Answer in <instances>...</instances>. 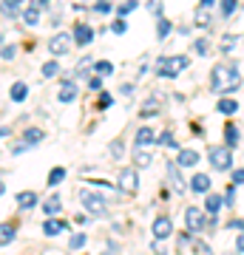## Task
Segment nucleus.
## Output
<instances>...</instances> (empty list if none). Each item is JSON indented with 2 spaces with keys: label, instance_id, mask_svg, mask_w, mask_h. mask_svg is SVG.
I'll return each instance as SVG.
<instances>
[{
  "label": "nucleus",
  "instance_id": "obj_1",
  "mask_svg": "<svg viewBox=\"0 0 244 255\" xmlns=\"http://www.w3.org/2000/svg\"><path fill=\"white\" fill-rule=\"evenodd\" d=\"M210 85L216 94H227V91H236L242 85V74L236 65H216L210 71Z\"/></svg>",
  "mask_w": 244,
  "mask_h": 255
},
{
  "label": "nucleus",
  "instance_id": "obj_2",
  "mask_svg": "<svg viewBox=\"0 0 244 255\" xmlns=\"http://www.w3.org/2000/svg\"><path fill=\"white\" fill-rule=\"evenodd\" d=\"M188 57L185 54H176V57H162L159 63H156V74L159 77H179L185 68H188Z\"/></svg>",
  "mask_w": 244,
  "mask_h": 255
},
{
  "label": "nucleus",
  "instance_id": "obj_3",
  "mask_svg": "<svg viewBox=\"0 0 244 255\" xmlns=\"http://www.w3.org/2000/svg\"><path fill=\"white\" fill-rule=\"evenodd\" d=\"M210 164H213V167H216V170H222V173H225V170H230V167H233V156H230V147H210Z\"/></svg>",
  "mask_w": 244,
  "mask_h": 255
},
{
  "label": "nucleus",
  "instance_id": "obj_4",
  "mask_svg": "<svg viewBox=\"0 0 244 255\" xmlns=\"http://www.w3.org/2000/svg\"><path fill=\"white\" fill-rule=\"evenodd\" d=\"M80 201L91 216H105V199L102 196H97V193H91V190H80Z\"/></svg>",
  "mask_w": 244,
  "mask_h": 255
},
{
  "label": "nucleus",
  "instance_id": "obj_5",
  "mask_svg": "<svg viewBox=\"0 0 244 255\" xmlns=\"http://www.w3.org/2000/svg\"><path fill=\"white\" fill-rule=\"evenodd\" d=\"M71 43H74V37L68 34V31H60V34H54L51 40H48V51L51 54H65V51H71Z\"/></svg>",
  "mask_w": 244,
  "mask_h": 255
},
{
  "label": "nucleus",
  "instance_id": "obj_6",
  "mask_svg": "<svg viewBox=\"0 0 244 255\" xmlns=\"http://www.w3.org/2000/svg\"><path fill=\"white\" fill-rule=\"evenodd\" d=\"M119 187H122L125 193H136V187H139V176H136L134 167L119 170Z\"/></svg>",
  "mask_w": 244,
  "mask_h": 255
},
{
  "label": "nucleus",
  "instance_id": "obj_7",
  "mask_svg": "<svg viewBox=\"0 0 244 255\" xmlns=\"http://www.w3.org/2000/svg\"><path fill=\"white\" fill-rule=\"evenodd\" d=\"M171 236H173V221L168 216H159L154 221V238L156 241H165V238H171Z\"/></svg>",
  "mask_w": 244,
  "mask_h": 255
},
{
  "label": "nucleus",
  "instance_id": "obj_8",
  "mask_svg": "<svg viewBox=\"0 0 244 255\" xmlns=\"http://www.w3.org/2000/svg\"><path fill=\"white\" fill-rule=\"evenodd\" d=\"M185 221H188V230H190V233H199V230L205 227V216H202L199 207H188V213H185Z\"/></svg>",
  "mask_w": 244,
  "mask_h": 255
},
{
  "label": "nucleus",
  "instance_id": "obj_9",
  "mask_svg": "<svg viewBox=\"0 0 244 255\" xmlns=\"http://www.w3.org/2000/svg\"><path fill=\"white\" fill-rule=\"evenodd\" d=\"M196 162H199V150H193V147H182L179 156H176L179 167H196Z\"/></svg>",
  "mask_w": 244,
  "mask_h": 255
},
{
  "label": "nucleus",
  "instance_id": "obj_10",
  "mask_svg": "<svg viewBox=\"0 0 244 255\" xmlns=\"http://www.w3.org/2000/svg\"><path fill=\"white\" fill-rule=\"evenodd\" d=\"M65 227H68L65 221L54 219V216H48V219H45V224H43V233H45L48 238H54V236H60V233H63Z\"/></svg>",
  "mask_w": 244,
  "mask_h": 255
},
{
  "label": "nucleus",
  "instance_id": "obj_11",
  "mask_svg": "<svg viewBox=\"0 0 244 255\" xmlns=\"http://www.w3.org/2000/svg\"><path fill=\"white\" fill-rule=\"evenodd\" d=\"M74 43H77V46H88L91 40H94V31H91V26H74Z\"/></svg>",
  "mask_w": 244,
  "mask_h": 255
},
{
  "label": "nucleus",
  "instance_id": "obj_12",
  "mask_svg": "<svg viewBox=\"0 0 244 255\" xmlns=\"http://www.w3.org/2000/svg\"><path fill=\"white\" fill-rule=\"evenodd\" d=\"M168 179H171V184H173V193H185V182H182L179 164L168 162Z\"/></svg>",
  "mask_w": 244,
  "mask_h": 255
},
{
  "label": "nucleus",
  "instance_id": "obj_13",
  "mask_svg": "<svg viewBox=\"0 0 244 255\" xmlns=\"http://www.w3.org/2000/svg\"><path fill=\"white\" fill-rule=\"evenodd\" d=\"M156 142V133L151 128H139L136 130V147H151Z\"/></svg>",
  "mask_w": 244,
  "mask_h": 255
},
{
  "label": "nucleus",
  "instance_id": "obj_14",
  "mask_svg": "<svg viewBox=\"0 0 244 255\" xmlns=\"http://www.w3.org/2000/svg\"><path fill=\"white\" fill-rule=\"evenodd\" d=\"M14 236H17V227H14L11 221H3V224H0V247L11 244V241H14Z\"/></svg>",
  "mask_w": 244,
  "mask_h": 255
},
{
  "label": "nucleus",
  "instance_id": "obj_15",
  "mask_svg": "<svg viewBox=\"0 0 244 255\" xmlns=\"http://www.w3.org/2000/svg\"><path fill=\"white\" fill-rule=\"evenodd\" d=\"M190 190H193V193H208L210 190V176L196 173L193 179H190Z\"/></svg>",
  "mask_w": 244,
  "mask_h": 255
},
{
  "label": "nucleus",
  "instance_id": "obj_16",
  "mask_svg": "<svg viewBox=\"0 0 244 255\" xmlns=\"http://www.w3.org/2000/svg\"><path fill=\"white\" fill-rule=\"evenodd\" d=\"M74 97H77V85H74V82H63L60 91H57V100L60 102H74Z\"/></svg>",
  "mask_w": 244,
  "mask_h": 255
},
{
  "label": "nucleus",
  "instance_id": "obj_17",
  "mask_svg": "<svg viewBox=\"0 0 244 255\" xmlns=\"http://www.w3.org/2000/svg\"><path fill=\"white\" fill-rule=\"evenodd\" d=\"M236 46H242V37H236V34H227L219 40V51H225V54L236 51Z\"/></svg>",
  "mask_w": 244,
  "mask_h": 255
},
{
  "label": "nucleus",
  "instance_id": "obj_18",
  "mask_svg": "<svg viewBox=\"0 0 244 255\" xmlns=\"http://www.w3.org/2000/svg\"><path fill=\"white\" fill-rule=\"evenodd\" d=\"M222 204H225V199L222 196H216V193L208 190V201H205V210H208L210 216H216L219 210H222Z\"/></svg>",
  "mask_w": 244,
  "mask_h": 255
},
{
  "label": "nucleus",
  "instance_id": "obj_19",
  "mask_svg": "<svg viewBox=\"0 0 244 255\" xmlns=\"http://www.w3.org/2000/svg\"><path fill=\"white\" fill-rule=\"evenodd\" d=\"M17 207H23V210H28V207H37V193H31V190H23V193H17Z\"/></svg>",
  "mask_w": 244,
  "mask_h": 255
},
{
  "label": "nucleus",
  "instance_id": "obj_20",
  "mask_svg": "<svg viewBox=\"0 0 244 255\" xmlns=\"http://www.w3.org/2000/svg\"><path fill=\"white\" fill-rule=\"evenodd\" d=\"M40 139H43V130H40V128H28L26 133H23V145H26V147L40 145Z\"/></svg>",
  "mask_w": 244,
  "mask_h": 255
},
{
  "label": "nucleus",
  "instance_id": "obj_21",
  "mask_svg": "<svg viewBox=\"0 0 244 255\" xmlns=\"http://www.w3.org/2000/svg\"><path fill=\"white\" fill-rule=\"evenodd\" d=\"M134 162H136V167H148V164H151V150L134 145Z\"/></svg>",
  "mask_w": 244,
  "mask_h": 255
},
{
  "label": "nucleus",
  "instance_id": "obj_22",
  "mask_svg": "<svg viewBox=\"0 0 244 255\" xmlns=\"http://www.w3.org/2000/svg\"><path fill=\"white\" fill-rule=\"evenodd\" d=\"M63 210V204H60V196H51V199H45V204H43V213L45 216H57Z\"/></svg>",
  "mask_w": 244,
  "mask_h": 255
},
{
  "label": "nucleus",
  "instance_id": "obj_23",
  "mask_svg": "<svg viewBox=\"0 0 244 255\" xmlns=\"http://www.w3.org/2000/svg\"><path fill=\"white\" fill-rule=\"evenodd\" d=\"M23 20H26V26H37L40 23V6H28L23 11Z\"/></svg>",
  "mask_w": 244,
  "mask_h": 255
},
{
  "label": "nucleus",
  "instance_id": "obj_24",
  "mask_svg": "<svg viewBox=\"0 0 244 255\" xmlns=\"http://www.w3.org/2000/svg\"><path fill=\"white\" fill-rule=\"evenodd\" d=\"M26 94H28L26 82H14V85H11V94H9V97H11L14 102H23V100H26Z\"/></svg>",
  "mask_w": 244,
  "mask_h": 255
},
{
  "label": "nucleus",
  "instance_id": "obj_25",
  "mask_svg": "<svg viewBox=\"0 0 244 255\" xmlns=\"http://www.w3.org/2000/svg\"><path fill=\"white\" fill-rule=\"evenodd\" d=\"M225 139H227V147H236V145H239V130H236L233 122H227V128H225Z\"/></svg>",
  "mask_w": 244,
  "mask_h": 255
},
{
  "label": "nucleus",
  "instance_id": "obj_26",
  "mask_svg": "<svg viewBox=\"0 0 244 255\" xmlns=\"http://www.w3.org/2000/svg\"><path fill=\"white\" fill-rule=\"evenodd\" d=\"M63 179H65V167H51V173H48V187H57Z\"/></svg>",
  "mask_w": 244,
  "mask_h": 255
},
{
  "label": "nucleus",
  "instance_id": "obj_27",
  "mask_svg": "<svg viewBox=\"0 0 244 255\" xmlns=\"http://www.w3.org/2000/svg\"><path fill=\"white\" fill-rule=\"evenodd\" d=\"M196 26H202V28L210 26V11H208V6H199V9H196Z\"/></svg>",
  "mask_w": 244,
  "mask_h": 255
},
{
  "label": "nucleus",
  "instance_id": "obj_28",
  "mask_svg": "<svg viewBox=\"0 0 244 255\" xmlns=\"http://www.w3.org/2000/svg\"><path fill=\"white\" fill-rule=\"evenodd\" d=\"M219 111L230 117V114H236V111H239V102H236V100H219Z\"/></svg>",
  "mask_w": 244,
  "mask_h": 255
},
{
  "label": "nucleus",
  "instance_id": "obj_29",
  "mask_svg": "<svg viewBox=\"0 0 244 255\" xmlns=\"http://www.w3.org/2000/svg\"><path fill=\"white\" fill-rule=\"evenodd\" d=\"M17 6H20V3H14V0H3L0 11H3L6 17H17Z\"/></svg>",
  "mask_w": 244,
  "mask_h": 255
},
{
  "label": "nucleus",
  "instance_id": "obj_30",
  "mask_svg": "<svg viewBox=\"0 0 244 255\" xmlns=\"http://www.w3.org/2000/svg\"><path fill=\"white\" fill-rule=\"evenodd\" d=\"M94 71L100 74V77H108V74H114V65H111L108 60H102V63H97V65H94Z\"/></svg>",
  "mask_w": 244,
  "mask_h": 255
},
{
  "label": "nucleus",
  "instance_id": "obj_31",
  "mask_svg": "<svg viewBox=\"0 0 244 255\" xmlns=\"http://www.w3.org/2000/svg\"><path fill=\"white\" fill-rule=\"evenodd\" d=\"M85 241H88V238H85V233H74L71 241H68V247H71V250H80V247H85Z\"/></svg>",
  "mask_w": 244,
  "mask_h": 255
},
{
  "label": "nucleus",
  "instance_id": "obj_32",
  "mask_svg": "<svg viewBox=\"0 0 244 255\" xmlns=\"http://www.w3.org/2000/svg\"><path fill=\"white\" fill-rule=\"evenodd\" d=\"M156 34H159V40H165V37L171 34V23H168V20H159V26H156Z\"/></svg>",
  "mask_w": 244,
  "mask_h": 255
},
{
  "label": "nucleus",
  "instance_id": "obj_33",
  "mask_svg": "<svg viewBox=\"0 0 244 255\" xmlns=\"http://www.w3.org/2000/svg\"><path fill=\"white\" fill-rule=\"evenodd\" d=\"M57 71H60V65H57L54 60H51V63H45V65H43V77H45V80H51V77H54Z\"/></svg>",
  "mask_w": 244,
  "mask_h": 255
},
{
  "label": "nucleus",
  "instance_id": "obj_34",
  "mask_svg": "<svg viewBox=\"0 0 244 255\" xmlns=\"http://www.w3.org/2000/svg\"><path fill=\"white\" fill-rule=\"evenodd\" d=\"M136 9V0H128V3H119V17H125V14H131V11Z\"/></svg>",
  "mask_w": 244,
  "mask_h": 255
},
{
  "label": "nucleus",
  "instance_id": "obj_35",
  "mask_svg": "<svg viewBox=\"0 0 244 255\" xmlns=\"http://www.w3.org/2000/svg\"><path fill=\"white\" fill-rule=\"evenodd\" d=\"M236 6H239L236 0H222V14H225V17H230V14L236 11Z\"/></svg>",
  "mask_w": 244,
  "mask_h": 255
},
{
  "label": "nucleus",
  "instance_id": "obj_36",
  "mask_svg": "<svg viewBox=\"0 0 244 255\" xmlns=\"http://www.w3.org/2000/svg\"><path fill=\"white\" fill-rule=\"evenodd\" d=\"M193 48H196V54H199V57H205L210 51V43H208V40H196V43H193Z\"/></svg>",
  "mask_w": 244,
  "mask_h": 255
},
{
  "label": "nucleus",
  "instance_id": "obj_37",
  "mask_svg": "<svg viewBox=\"0 0 244 255\" xmlns=\"http://www.w3.org/2000/svg\"><path fill=\"white\" fill-rule=\"evenodd\" d=\"M190 247H193V253H202V255L210 253V247L205 244V241H199V238H193V241H190Z\"/></svg>",
  "mask_w": 244,
  "mask_h": 255
},
{
  "label": "nucleus",
  "instance_id": "obj_38",
  "mask_svg": "<svg viewBox=\"0 0 244 255\" xmlns=\"http://www.w3.org/2000/svg\"><path fill=\"white\" fill-rule=\"evenodd\" d=\"M94 11H97V14H108L111 11V0H100V3L94 6Z\"/></svg>",
  "mask_w": 244,
  "mask_h": 255
},
{
  "label": "nucleus",
  "instance_id": "obj_39",
  "mask_svg": "<svg viewBox=\"0 0 244 255\" xmlns=\"http://www.w3.org/2000/svg\"><path fill=\"white\" fill-rule=\"evenodd\" d=\"M159 142H162L165 147H179V145H176V139H173V133H162V139H159Z\"/></svg>",
  "mask_w": 244,
  "mask_h": 255
},
{
  "label": "nucleus",
  "instance_id": "obj_40",
  "mask_svg": "<svg viewBox=\"0 0 244 255\" xmlns=\"http://www.w3.org/2000/svg\"><path fill=\"white\" fill-rule=\"evenodd\" d=\"M111 28H114V34H125V31H128L125 20H117V23H114V26H111Z\"/></svg>",
  "mask_w": 244,
  "mask_h": 255
},
{
  "label": "nucleus",
  "instance_id": "obj_41",
  "mask_svg": "<svg viewBox=\"0 0 244 255\" xmlns=\"http://www.w3.org/2000/svg\"><path fill=\"white\" fill-rule=\"evenodd\" d=\"M0 57H3V60H11V57H14V46H3Z\"/></svg>",
  "mask_w": 244,
  "mask_h": 255
},
{
  "label": "nucleus",
  "instance_id": "obj_42",
  "mask_svg": "<svg viewBox=\"0 0 244 255\" xmlns=\"http://www.w3.org/2000/svg\"><path fill=\"white\" fill-rule=\"evenodd\" d=\"M148 9L154 11V14H162V3H159V0H151V3H148Z\"/></svg>",
  "mask_w": 244,
  "mask_h": 255
},
{
  "label": "nucleus",
  "instance_id": "obj_43",
  "mask_svg": "<svg viewBox=\"0 0 244 255\" xmlns=\"http://www.w3.org/2000/svg\"><path fill=\"white\" fill-rule=\"evenodd\" d=\"M111 105H114V100H111L108 94H102L100 97V108H111Z\"/></svg>",
  "mask_w": 244,
  "mask_h": 255
},
{
  "label": "nucleus",
  "instance_id": "obj_44",
  "mask_svg": "<svg viewBox=\"0 0 244 255\" xmlns=\"http://www.w3.org/2000/svg\"><path fill=\"white\" fill-rule=\"evenodd\" d=\"M233 184H244V170H233Z\"/></svg>",
  "mask_w": 244,
  "mask_h": 255
},
{
  "label": "nucleus",
  "instance_id": "obj_45",
  "mask_svg": "<svg viewBox=\"0 0 244 255\" xmlns=\"http://www.w3.org/2000/svg\"><path fill=\"white\" fill-rule=\"evenodd\" d=\"M233 199H236V184H230V190H227L225 201H227V204H233Z\"/></svg>",
  "mask_w": 244,
  "mask_h": 255
},
{
  "label": "nucleus",
  "instance_id": "obj_46",
  "mask_svg": "<svg viewBox=\"0 0 244 255\" xmlns=\"http://www.w3.org/2000/svg\"><path fill=\"white\" fill-rule=\"evenodd\" d=\"M91 88H94V91H100V85H102V80H100V74H97V77H94V80L88 82Z\"/></svg>",
  "mask_w": 244,
  "mask_h": 255
},
{
  "label": "nucleus",
  "instance_id": "obj_47",
  "mask_svg": "<svg viewBox=\"0 0 244 255\" xmlns=\"http://www.w3.org/2000/svg\"><path fill=\"white\" fill-rule=\"evenodd\" d=\"M111 153H114V156H122V145H119V142H114V145H111Z\"/></svg>",
  "mask_w": 244,
  "mask_h": 255
},
{
  "label": "nucleus",
  "instance_id": "obj_48",
  "mask_svg": "<svg viewBox=\"0 0 244 255\" xmlns=\"http://www.w3.org/2000/svg\"><path fill=\"white\" fill-rule=\"evenodd\" d=\"M236 250H239V253H244V233L236 238Z\"/></svg>",
  "mask_w": 244,
  "mask_h": 255
},
{
  "label": "nucleus",
  "instance_id": "obj_49",
  "mask_svg": "<svg viewBox=\"0 0 244 255\" xmlns=\"http://www.w3.org/2000/svg\"><path fill=\"white\" fill-rule=\"evenodd\" d=\"M230 230H242L244 233V221H230Z\"/></svg>",
  "mask_w": 244,
  "mask_h": 255
},
{
  "label": "nucleus",
  "instance_id": "obj_50",
  "mask_svg": "<svg viewBox=\"0 0 244 255\" xmlns=\"http://www.w3.org/2000/svg\"><path fill=\"white\" fill-rule=\"evenodd\" d=\"M9 133H11V130H9V128H0V142H3V139H6V136H9Z\"/></svg>",
  "mask_w": 244,
  "mask_h": 255
},
{
  "label": "nucleus",
  "instance_id": "obj_51",
  "mask_svg": "<svg viewBox=\"0 0 244 255\" xmlns=\"http://www.w3.org/2000/svg\"><path fill=\"white\" fill-rule=\"evenodd\" d=\"M34 6H40V9H43V6H48V0H34Z\"/></svg>",
  "mask_w": 244,
  "mask_h": 255
},
{
  "label": "nucleus",
  "instance_id": "obj_52",
  "mask_svg": "<svg viewBox=\"0 0 244 255\" xmlns=\"http://www.w3.org/2000/svg\"><path fill=\"white\" fill-rule=\"evenodd\" d=\"M199 6H208V9H210V6H213V0H202Z\"/></svg>",
  "mask_w": 244,
  "mask_h": 255
},
{
  "label": "nucleus",
  "instance_id": "obj_53",
  "mask_svg": "<svg viewBox=\"0 0 244 255\" xmlns=\"http://www.w3.org/2000/svg\"><path fill=\"white\" fill-rule=\"evenodd\" d=\"M3 190H6V184H3V182H0V196H3Z\"/></svg>",
  "mask_w": 244,
  "mask_h": 255
},
{
  "label": "nucleus",
  "instance_id": "obj_54",
  "mask_svg": "<svg viewBox=\"0 0 244 255\" xmlns=\"http://www.w3.org/2000/svg\"><path fill=\"white\" fill-rule=\"evenodd\" d=\"M14 3H23V0H14Z\"/></svg>",
  "mask_w": 244,
  "mask_h": 255
},
{
  "label": "nucleus",
  "instance_id": "obj_55",
  "mask_svg": "<svg viewBox=\"0 0 244 255\" xmlns=\"http://www.w3.org/2000/svg\"><path fill=\"white\" fill-rule=\"evenodd\" d=\"M242 11H244V6H242Z\"/></svg>",
  "mask_w": 244,
  "mask_h": 255
}]
</instances>
